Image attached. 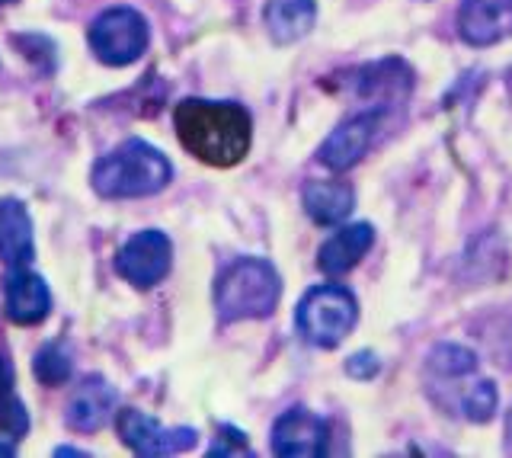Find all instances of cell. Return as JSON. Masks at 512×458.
Masks as SVG:
<instances>
[{
	"label": "cell",
	"mask_w": 512,
	"mask_h": 458,
	"mask_svg": "<svg viewBox=\"0 0 512 458\" xmlns=\"http://www.w3.org/2000/svg\"><path fill=\"white\" fill-rule=\"evenodd\" d=\"M180 145L212 167H234L250 151V113L240 103L186 97L173 109Z\"/></svg>",
	"instance_id": "6da1fadb"
},
{
	"label": "cell",
	"mask_w": 512,
	"mask_h": 458,
	"mask_svg": "<svg viewBox=\"0 0 512 458\" xmlns=\"http://www.w3.org/2000/svg\"><path fill=\"white\" fill-rule=\"evenodd\" d=\"M173 177V167L154 145L141 138H128L116 151L103 154L93 164L90 183L103 199H141L160 193Z\"/></svg>",
	"instance_id": "7a4b0ae2"
},
{
	"label": "cell",
	"mask_w": 512,
	"mask_h": 458,
	"mask_svg": "<svg viewBox=\"0 0 512 458\" xmlns=\"http://www.w3.org/2000/svg\"><path fill=\"white\" fill-rule=\"evenodd\" d=\"M282 279L263 257H240L221 270L215 282V308L221 321H260L276 311Z\"/></svg>",
	"instance_id": "3957f363"
},
{
	"label": "cell",
	"mask_w": 512,
	"mask_h": 458,
	"mask_svg": "<svg viewBox=\"0 0 512 458\" xmlns=\"http://www.w3.org/2000/svg\"><path fill=\"white\" fill-rule=\"evenodd\" d=\"M356 321H359L356 295L346 286H336V282L308 289L295 311V324L301 330V337L320 346V350L340 346L349 330L356 327Z\"/></svg>",
	"instance_id": "277c9868"
},
{
	"label": "cell",
	"mask_w": 512,
	"mask_h": 458,
	"mask_svg": "<svg viewBox=\"0 0 512 458\" xmlns=\"http://www.w3.org/2000/svg\"><path fill=\"white\" fill-rule=\"evenodd\" d=\"M90 49L109 68H125L148 49L151 29L135 7H109L90 26Z\"/></svg>",
	"instance_id": "5b68a950"
},
{
	"label": "cell",
	"mask_w": 512,
	"mask_h": 458,
	"mask_svg": "<svg viewBox=\"0 0 512 458\" xmlns=\"http://www.w3.org/2000/svg\"><path fill=\"white\" fill-rule=\"evenodd\" d=\"M173 263V244L164 231H138L128 238L116 254V273L132 282L135 289H151L170 273Z\"/></svg>",
	"instance_id": "8992f818"
},
{
	"label": "cell",
	"mask_w": 512,
	"mask_h": 458,
	"mask_svg": "<svg viewBox=\"0 0 512 458\" xmlns=\"http://www.w3.org/2000/svg\"><path fill=\"white\" fill-rule=\"evenodd\" d=\"M116 426H119L122 442L135 455H176V452L192 449L199 439V433L189 430V426H173V430H167V426H160L154 417L141 414L135 407L119 410Z\"/></svg>",
	"instance_id": "52a82bcc"
},
{
	"label": "cell",
	"mask_w": 512,
	"mask_h": 458,
	"mask_svg": "<svg viewBox=\"0 0 512 458\" xmlns=\"http://www.w3.org/2000/svg\"><path fill=\"white\" fill-rule=\"evenodd\" d=\"M384 116H388V113L378 106V109H365V113L346 119L340 129H333L330 138L320 145L317 161L324 164L327 170H333V173H343L349 167H356L368 154V148H372L378 129L384 125Z\"/></svg>",
	"instance_id": "ba28073f"
},
{
	"label": "cell",
	"mask_w": 512,
	"mask_h": 458,
	"mask_svg": "<svg viewBox=\"0 0 512 458\" xmlns=\"http://www.w3.org/2000/svg\"><path fill=\"white\" fill-rule=\"evenodd\" d=\"M330 426L308 407H292L272 426V452L282 458H317L327 452Z\"/></svg>",
	"instance_id": "9c48e42d"
},
{
	"label": "cell",
	"mask_w": 512,
	"mask_h": 458,
	"mask_svg": "<svg viewBox=\"0 0 512 458\" xmlns=\"http://www.w3.org/2000/svg\"><path fill=\"white\" fill-rule=\"evenodd\" d=\"M458 36L484 49L512 36V0H461L458 7Z\"/></svg>",
	"instance_id": "30bf717a"
},
{
	"label": "cell",
	"mask_w": 512,
	"mask_h": 458,
	"mask_svg": "<svg viewBox=\"0 0 512 458\" xmlns=\"http://www.w3.org/2000/svg\"><path fill=\"white\" fill-rule=\"evenodd\" d=\"M4 305L13 324L32 327L48 318V311H52V292H48L45 279L29 273L26 266H10V273L4 279Z\"/></svg>",
	"instance_id": "8fae6325"
},
{
	"label": "cell",
	"mask_w": 512,
	"mask_h": 458,
	"mask_svg": "<svg viewBox=\"0 0 512 458\" xmlns=\"http://www.w3.org/2000/svg\"><path fill=\"white\" fill-rule=\"evenodd\" d=\"M116 404H119L116 388H112L103 375H87L84 382L74 388L68 410H64V420H68L71 430H80V433L103 430L109 417L116 414Z\"/></svg>",
	"instance_id": "7c38bea8"
},
{
	"label": "cell",
	"mask_w": 512,
	"mask_h": 458,
	"mask_svg": "<svg viewBox=\"0 0 512 458\" xmlns=\"http://www.w3.org/2000/svg\"><path fill=\"white\" fill-rule=\"evenodd\" d=\"M372 244H375V228L365 225V221L340 228L330 241H324V247H320V254H317L320 273H327V276L349 273L352 266L368 254V247Z\"/></svg>",
	"instance_id": "4fadbf2b"
},
{
	"label": "cell",
	"mask_w": 512,
	"mask_h": 458,
	"mask_svg": "<svg viewBox=\"0 0 512 458\" xmlns=\"http://www.w3.org/2000/svg\"><path fill=\"white\" fill-rule=\"evenodd\" d=\"M36 257L32 218L20 199H0V260L7 266H26Z\"/></svg>",
	"instance_id": "5bb4252c"
},
{
	"label": "cell",
	"mask_w": 512,
	"mask_h": 458,
	"mask_svg": "<svg viewBox=\"0 0 512 458\" xmlns=\"http://www.w3.org/2000/svg\"><path fill=\"white\" fill-rule=\"evenodd\" d=\"M356 209V189L346 180H314L304 186V212L317 225H340Z\"/></svg>",
	"instance_id": "9a60e30c"
},
{
	"label": "cell",
	"mask_w": 512,
	"mask_h": 458,
	"mask_svg": "<svg viewBox=\"0 0 512 458\" xmlns=\"http://www.w3.org/2000/svg\"><path fill=\"white\" fill-rule=\"evenodd\" d=\"M263 20L272 42L292 45L311 33V26L317 20V4L314 0H266Z\"/></svg>",
	"instance_id": "2e32d148"
},
{
	"label": "cell",
	"mask_w": 512,
	"mask_h": 458,
	"mask_svg": "<svg viewBox=\"0 0 512 458\" xmlns=\"http://www.w3.org/2000/svg\"><path fill=\"white\" fill-rule=\"evenodd\" d=\"M16 378L7 353H0V433L10 439H20L29 430V414L23 401L16 398Z\"/></svg>",
	"instance_id": "e0dca14e"
},
{
	"label": "cell",
	"mask_w": 512,
	"mask_h": 458,
	"mask_svg": "<svg viewBox=\"0 0 512 458\" xmlns=\"http://www.w3.org/2000/svg\"><path fill=\"white\" fill-rule=\"evenodd\" d=\"M32 372L42 385H64L71 378V356L64 350V343H45L32 359Z\"/></svg>",
	"instance_id": "ac0fdd59"
},
{
	"label": "cell",
	"mask_w": 512,
	"mask_h": 458,
	"mask_svg": "<svg viewBox=\"0 0 512 458\" xmlns=\"http://www.w3.org/2000/svg\"><path fill=\"white\" fill-rule=\"evenodd\" d=\"M474 369H477V356L471 350H464V346L442 343L429 353V372H436L442 378H461L471 375Z\"/></svg>",
	"instance_id": "d6986e66"
},
{
	"label": "cell",
	"mask_w": 512,
	"mask_h": 458,
	"mask_svg": "<svg viewBox=\"0 0 512 458\" xmlns=\"http://www.w3.org/2000/svg\"><path fill=\"white\" fill-rule=\"evenodd\" d=\"M496 401H500V394H496V385L487 382V378H480V382H474L468 391H464L461 414L468 417L471 423H487L496 414Z\"/></svg>",
	"instance_id": "ffe728a7"
},
{
	"label": "cell",
	"mask_w": 512,
	"mask_h": 458,
	"mask_svg": "<svg viewBox=\"0 0 512 458\" xmlns=\"http://www.w3.org/2000/svg\"><path fill=\"white\" fill-rule=\"evenodd\" d=\"M208 455H250V442L244 433L234 430V426H224L215 439V446L208 449Z\"/></svg>",
	"instance_id": "44dd1931"
},
{
	"label": "cell",
	"mask_w": 512,
	"mask_h": 458,
	"mask_svg": "<svg viewBox=\"0 0 512 458\" xmlns=\"http://www.w3.org/2000/svg\"><path fill=\"white\" fill-rule=\"evenodd\" d=\"M346 372L352 378H359V382H368V378H375L381 372V362L375 353H356L346 359Z\"/></svg>",
	"instance_id": "7402d4cb"
},
{
	"label": "cell",
	"mask_w": 512,
	"mask_h": 458,
	"mask_svg": "<svg viewBox=\"0 0 512 458\" xmlns=\"http://www.w3.org/2000/svg\"><path fill=\"white\" fill-rule=\"evenodd\" d=\"M16 446H7V442H0V455H13Z\"/></svg>",
	"instance_id": "603a6c76"
},
{
	"label": "cell",
	"mask_w": 512,
	"mask_h": 458,
	"mask_svg": "<svg viewBox=\"0 0 512 458\" xmlns=\"http://www.w3.org/2000/svg\"><path fill=\"white\" fill-rule=\"evenodd\" d=\"M506 436L512 439V407H509V414H506Z\"/></svg>",
	"instance_id": "cb8c5ba5"
},
{
	"label": "cell",
	"mask_w": 512,
	"mask_h": 458,
	"mask_svg": "<svg viewBox=\"0 0 512 458\" xmlns=\"http://www.w3.org/2000/svg\"><path fill=\"white\" fill-rule=\"evenodd\" d=\"M58 455H84L80 449H58Z\"/></svg>",
	"instance_id": "d4e9b609"
},
{
	"label": "cell",
	"mask_w": 512,
	"mask_h": 458,
	"mask_svg": "<svg viewBox=\"0 0 512 458\" xmlns=\"http://www.w3.org/2000/svg\"><path fill=\"white\" fill-rule=\"evenodd\" d=\"M0 4H10V0H0Z\"/></svg>",
	"instance_id": "484cf974"
}]
</instances>
